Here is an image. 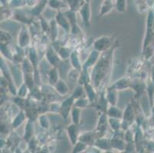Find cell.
Returning a JSON list of instances; mask_svg holds the SVG:
<instances>
[{
    "instance_id": "7a4b0ae2",
    "label": "cell",
    "mask_w": 154,
    "mask_h": 153,
    "mask_svg": "<svg viewBox=\"0 0 154 153\" xmlns=\"http://www.w3.org/2000/svg\"><path fill=\"white\" fill-rule=\"evenodd\" d=\"M81 14H82V18H83L85 23H88L89 19H90V9H89V5L88 4H85L82 7V8L81 9Z\"/></svg>"
},
{
    "instance_id": "30bf717a",
    "label": "cell",
    "mask_w": 154,
    "mask_h": 153,
    "mask_svg": "<svg viewBox=\"0 0 154 153\" xmlns=\"http://www.w3.org/2000/svg\"><path fill=\"white\" fill-rule=\"evenodd\" d=\"M79 115H80V111L79 109L75 108L73 109L72 111V116H73V120L75 123H78L79 121Z\"/></svg>"
},
{
    "instance_id": "9a60e30c",
    "label": "cell",
    "mask_w": 154,
    "mask_h": 153,
    "mask_svg": "<svg viewBox=\"0 0 154 153\" xmlns=\"http://www.w3.org/2000/svg\"><path fill=\"white\" fill-rule=\"evenodd\" d=\"M71 58H72V63L73 64H74V66H75V67H79V61H78V57H77V54L76 53H73L72 54H71Z\"/></svg>"
},
{
    "instance_id": "4fadbf2b",
    "label": "cell",
    "mask_w": 154,
    "mask_h": 153,
    "mask_svg": "<svg viewBox=\"0 0 154 153\" xmlns=\"http://www.w3.org/2000/svg\"><path fill=\"white\" fill-rule=\"evenodd\" d=\"M57 78H58L57 72H56L55 70H52L50 73V83H51V84H54V82L57 81Z\"/></svg>"
},
{
    "instance_id": "7402d4cb",
    "label": "cell",
    "mask_w": 154,
    "mask_h": 153,
    "mask_svg": "<svg viewBox=\"0 0 154 153\" xmlns=\"http://www.w3.org/2000/svg\"><path fill=\"white\" fill-rule=\"evenodd\" d=\"M82 90L81 89V88H78V89L76 90H75V96H80V95L82 94Z\"/></svg>"
},
{
    "instance_id": "5b68a950",
    "label": "cell",
    "mask_w": 154,
    "mask_h": 153,
    "mask_svg": "<svg viewBox=\"0 0 154 153\" xmlns=\"http://www.w3.org/2000/svg\"><path fill=\"white\" fill-rule=\"evenodd\" d=\"M29 41V36L25 30H22L20 36H19V44L22 45V47H24L26 44H28Z\"/></svg>"
},
{
    "instance_id": "ac0fdd59",
    "label": "cell",
    "mask_w": 154,
    "mask_h": 153,
    "mask_svg": "<svg viewBox=\"0 0 154 153\" xmlns=\"http://www.w3.org/2000/svg\"><path fill=\"white\" fill-rule=\"evenodd\" d=\"M45 120V116H42V117L40 118V122H41L42 126L44 128H48V122L47 120V118L45 119V120Z\"/></svg>"
},
{
    "instance_id": "44dd1931",
    "label": "cell",
    "mask_w": 154,
    "mask_h": 153,
    "mask_svg": "<svg viewBox=\"0 0 154 153\" xmlns=\"http://www.w3.org/2000/svg\"><path fill=\"white\" fill-rule=\"evenodd\" d=\"M86 103H87L86 100H85V99H80V100L78 102V103H77V105L79 106H82V107H83V106H86Z\"/></svg>"
},
{
    "instance_id": "52a82bcc",
    "label": "cell",
    "mask_w": 154,
    "mask_h": 153,
    "mask_svg": "<svg viewBox=\"0 0 154 153\" xmlns=\"http://www.w3.org/2000/svg\"><path fill=\"white\" fill-rule=\"evenodd\" d=\"M56 88L58 90V92L61 93V94H64L68 92V87L65 84H64V82L62 81H58L57 83V85H56Z\"/></svg>"
},
{
    "instance_id": "5bb4252c",
    "label": "cell",
    "mask_w": 154,
    "mask_h": 153,
    "mask_svg": "<svg viewBox=\"0 0 154 153\" xmlns=\"http://www.w3.org/2000/svg\"><path fill=\"white\" fill-rule=\"evenodd\" d=\"M109 114L112 116H116V117H120V112L118 109H115V108H111L109 110Z\"/></svg>"
},
{
    "instance_id": "2e32d148",
    "label": "cell",
    "mask_w": 154,
    "mask_h": 153,
    "mask_svg": "<svg viewBox=\"0 0 154 153\" xmlns=\"http://www.w3.org/2000/svg\"><path fill=\"white\" fill-rule=\"evenodd\" d=\"M86 90L88 93V96L91 99H93L94 97V93L93 90H92L91 87L89 86V85H86Z\"/></svg>"
},
{
    "instance_id": "3957f363",
    "label": "cell",
    "mask_w": 154,
    "mask_h": 153,
    "mask_svg": "<svg viewBox=\"0 0 154 153\" xmlns=\"http://www.w3.org/2000/svg\"><path fill=\"white\" fill-rule=\"evenodd\" d=\"M68 134L72 142L75 143L77 139V127L75 125H71L68 128Z\"/></svg>"
},
{
    "instance_id": "8fae6325",
    "label": "cell",
    "mask_w": 154,
    "mask_h": 153,
    "mask_svg": "<svg viewBox=\"0 0 154 153\" xmlns=\"http://www.w3.org/2000/svg\"><path fill=\"white\" fill-rule=\"evenodd\" d=\"M48 57L50 62H51V64H54L55 62H58V57H56L55 54L53 53L52 50H50L49 53L48 54Z\"/></svg>"
},
{
    "instance_id": "277c9868",
    "label": "cell",
    "mask_w": 154,
    "mask_h": 153,
    "mask_svg": "<svg viewBox=\"0 0 154 153\" xmlns=\"http://www.w3.org/2000/svg\"><path fill=\"white\" fill-rule=\"evenodd\" d=\"M57 20H58V23H59L61 26H63V28H64L65 30H68V29H69V24H68V21L64 19L61 13L58 14V17H57Z\"/></svg>"
},
{
    "instance_id": "d6986e66",
    "label": "cell",
    "mask_w": 154,
    "mask_h": 153,
    "mask_svg": "<svg viewBox=\"0 0 154 153\" xmlns=\"http://www.w3.org/2000/svg\"><path fill=\"white\" fill-rule=\"evenodd\" d=\"M26 137H27V139H29V137L30 136L31 134H32V133H31V131H32V127H31V125H30V123H28V126L27 127H26Z\"/></svg>"
},
{
    "instance_id": "9c48e42d",
    "label": "cell",
    "mask_w": 154,
    "mask_h": 153,
    "mask_svg": "<svg viewBox=\"0 0 154 153\" xmlns=\"http://www.w3.org/2000/svg\"><path fill=\"white\" fill-rule=\"evenodd\" d=\"M126 7V0H117V8L120 12H124Z\"/></svg>"
},
{
    "instance_id": "6da1fadb",
    "label": "cell",
    "mask_w": 154,
    "mask_h": 153,
    "mask_svg": "<svg viewBox=\"0 0 154 153\" xmlns=\"http://www.w3.org/2000/svg\"><path fill=\"white\" fill-rule=\"evenodd\" d=\"M110 45V41L107 38H101L100 39H98L95 43V47L98 50H102L107 48Z\"/></svg>"
},
{
    "instance_id": "e0dca14e",
    "label": "cell",
    "mask_w": 154,
    "mask_h": 153,
    "mask_svg": "<svg viewBox=\"0 0 154 153\" xmlns=\"http://www.w3.org/2000/svg\"><path fill=\"white\" fill-rule=\"evenodd\" d=\"M110 124H111V127H113L114 130L119 128V122L115 119H110Z\"/></svg>"
},
{
    "instance_id": "8992f818",
    "label": "cell",
    "mask_w": 154,
    "mask_h": 153,
    "mask_svg": "<svg viewBox=\"0 0 154 153\" xmlns=\"http://www.w3.org/2000/svg\"><path fill=\"white\" fill-rule=\"evenodd\" d=\"M73 102V98H70V99H68L67 100H65L64 102V103L62 104V110H63V113L64 114V116H66L67 113L68 112V109L71 106V103Z\"/></svg>"
},
{
    "instance_id": "7c38bea8",
    "label": "cell",
    "mask_w": 154,
    "mask_h": 153,
    "mask_svg": "<svg viewBox=\"0 0 154 153\" xmlns=\"http://www.w3.org/2000/svg\"><path fill=\"white\" fill-rule=\"evenodd\" d=\"M23 120H24V116H23V114H22V113H21L20 114H19V116L16 117V119L15 120V121H14L13 127H16V126H19V125L20 124L22 121H23Z\"/></svg>"
},
{
    "instance_id": "ba28073f",
    "label": "cell",
    "mask_w": 154,
    "mask_h": 153,
    "mask_svg": "<svg viewBox=\"0 0 154 153\" xmlns=\"http://www.w3.org/2000/svg\"><path fill=\"white\" fill-rule=\"evenodd\" d=\"M98 56V53L97 51H93L91 54L90 56V58L88 59V62H87V66H89V65H91L94 63V61L97 60V57Z\"/></svg>"
},
{
    "instance_id": "ffe728a7",
    "label": "cell",
    "mask_w": 154,
    "mask_h": 153,
    "mask_svg": "<svg viewBox=\"0 0 154 153\" xmlns=\"http://www.w3.org/2000/svg\"><path fill=\"white\" fill-rule=\"evenodd\" d=\"M85 148V145L83 144V143H78L77 144V146L75 148V151H79L81 150L84 149Z\"/></svg>"
}]
</instances>
